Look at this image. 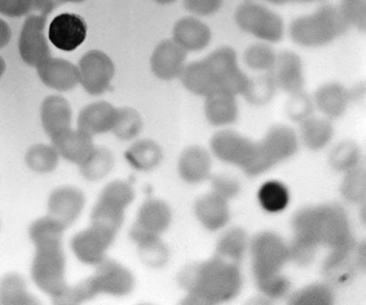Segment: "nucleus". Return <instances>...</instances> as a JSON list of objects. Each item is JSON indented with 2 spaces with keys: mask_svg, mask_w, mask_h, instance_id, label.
<instances>
[{
  "mask_svg": "<svg viewBox=\"0 0 366 305\" xmlns=\"http://www.w3.org/2000/svg\"><path fill=\"white\" fill-rule=\"evenodd\" d=\"M66 229L61 223L46 216L30 226L29 236L34 244L31 278L41 291L55 299L66 290V257L62 240Z\"/></svg>",
  "mask_w": 366,
  "mask_h": 305,
  "instance_id": "1",
  "label": "nucleus"
},
{
  "mask_svg": "<svg viewBox=\"0 0 366 305\" xmlns=\"http://www.w3.org/2000/svg\"><path fill=\"white\" fill-rule=\"evenodd\" d=\"M188 296L184 304H217L233 299L242 287L238 265L213 257L199 264L187 266L177 276Z\"/></svg>",
  "mask_w": 366,
  "mask_h": 305,
  "instance_id": "2",
  "label": "nucleus"
},
{
  "mask_svg": "<svg viewBox=\"0 0 366 305\" xmlns=\"http://www.w3.org/2000/svg\"><path fill=\"white\" fill-rule=\"evenodd\" d=\"M292 228L295 236L330 250L355 240L346 211L337 204L302 209L294 216Z\"/></svg>",
  "mask_w": 366,
  "mask_h": 305,
  "instance_id": "3",
  "label": "nucleus"
},
{
  "mask_svg": "<svg viewBox=\"0 0 366 305\" xmlns=\"http://www.w3.org/2000/svg\"><path fill=\"white\" fill-rule=\"evenodd\" d=\"M350 27L339 6L325 5L310 15L294 19L290 35L301 47L319 48L342 36Z\"/></svg>",
  "mask_w": 366,
  "mask_h": 305,
  "instance_id": "4",
  "label": "nucleus"
},
{
  "mask_svg": "<svg viewBox=\"0 0 366 305\" xmlns=\"http://www.w3.org/2000/svg\"><path fill=\"white\" fill-rule=\"evenodd\" d=\"M297 148V138L292 129L286 126H273L264 139L255 144L253 157L243 170L250 176L261 175L277 163L292 157Z\"/></svg>",
  "mask_w": 366,
  "mask_h": 305,
  "instance_id": "5",
  "label": "nucleus"
},
{
  "mask_svg": "<svg viewBox=\"0 0 366 305\" xmlns=\"http://www.w3.org/2000/svg\"><path fill=\"white\" fill-rule=\"evenodd\" d=\"M234 19L244 33L269 44L282 41L285 34L282 17L257 3L244 2L238 6Z\"/></svg>",
  "mask_w": 366,
  "mask_h": 305,
  "instance_id": "6",
  "label": "nucleus"
},
{
  "mask_svg": "<svg viewBox=\"0 0 366 305\" xmlns=\"http://www.w3.org/2000/svg\"><path fill=\"white\" fill-rule=\"evenodd\" d=\"M134 191L124 181H113L102 190L92 211V224L119 232L125 218V210L134 201Z\"/></svg>",
  "mask_w": 366,
  "mask_h": 305,
  "instance_id": "7",
  "label": "nucleus"
},
{
  "mask_svg": "<svg viewBox=\"0 0 366 305\" xmlns=\"http://www.w3.org/2000/svg\"><path fill=\"white\" fill-rule=\"evenodd\" d=\"M249 248L255 279L280 273L289 261L287 244L275 233L257 234Z\"/></svg>",
  "mask_w": 366,
  "mask_h": 305,
  "instance_id": "8",
  "label": "nucleus"
},
{
  "mask_svg": "<svg viewBox=\"0 0 366 305\" xmlns=\"http://www.w3.org/2000/svg\"><path fill=\"white\" fill-rule=\"evenodd\" d=\"M204 59L215 78L218 91L234 96L246 92L251 79L238 66L234 49L224 46L209 53Z\"/></svg>",
  "mask_w": 366,
  "mask_h": 305,
  "instance_id": "9",
  "label": "nucleus"
},
{
  "mask_svg": "<svg viewBox=\"0 0 366 305\" xmlns=\"http://www.w3.org/2000/svg\"><path fill=\"white\" fill-rule=\"evenodd\" d=\"M78 69L80 84L87 94L97 96L104 94L115 76L112 59L102 51H90L81 56Z\"/></svg>",
  "mask_w": 366,
  "mask_h": 305,
  "instance_id": "10",
  "label": "nucleus"
},
{
  "mask_svg": "<svg viewBox=\"0 0 366 305\" xmlns=\"http://www.w3.org/2000/svg\"><path fill=\"white\" fill-rule=\"evenodd\" d=\"M172 214L166 202L150 199L144 202L130 230L131 239L137 244L159 237L169 229Z\"/></svg>",
  "mask_w": 366,
  "mask_h": 305,
  "instance_id": "11",
  "label": "nucleus"
},
{
  "mask_svg": "<svg viewBox=\"0 0 366 305\" xmlns=\"http://www.w3.org/2000/svg\"><path fill=\"white\" fill-rule=\"evenodd\" d=\"M117 234L105 226L91 223L88 229L73 237L71 248L81 262L96 266L106 258L107 251L112 246Z\"/></svg>",
  "mask_w": 366,
  "mask_h": 305,
  "instance_id": "12",
  "label": "nucleus"
},
{
  "mask_svg": "<svg viewBox=\"0 0 366 305\" xmlns=\"http://www.w3.org/2000/svg\"><path fill=\"white\" fill-rule=\"evenodd\" d=\"M48 17L28 16L21 31L19 49L21 58L28 66L37 67L51 58V49L45 34Z\"/></svg>",
  "mask_w": 366,
  "mask_h": 305,
  "instance_id": "13",
  "label": "nucleus"
},
{
  "mask_svg": "<svg viewBox=\"0 0 366 305\" xmlns=\"http://www.w3.org/2000/svg\"><path fill=\"white\" fill-rule=\"evenodd\" d=\"M96 266L95 274L90 278L96 296L105 294L122 297L132 293L136 280L125 266L106 258Z\"/></svg>",
  "mask_w": 366,
  "mask_h": 305,
  "instance_id": "14",
  "label": "nucleus"
},
{
  "mask_svg": "<svg viewBox=\"0 0 366 305\" xmlns=\"http://www.w3.org/2000/svg\"><path fill=\"white\" fill-rule=\"evenodd\" d=\"M364 247L358 246L355 240L343 246L330 250L322 271L329 279L335 283H345L358 269L365 268Z\"/></svg>",
  "mask_w": 366,
  "mask_h": 305,
  "instance_id": "15",
  "label": "nucleus"
},
{
  "mask_svg": "<svg viewBox=\"0 0 366 305\" xmlns=\"http://www.w3.org/2000/svg\"><path fill=\"white\" fill-rule=\"evenodd\" d=\"M255 144L247 137L231 130H222L212 138L213 154L220 161L240 166L242 169L251 161Z\"/></svg>",
  "mask_w": 366,
  "mask_h": 305,
  "instance_id": "16",
  "label": "nucleus"
},
{
  "mask_svg": "<svg viewBox=\"0 0 366 305\" xmlns=\"http://www.w3.org/2000/svg\"><path fill=\"white\" fill-rule=\"evenodd\" d=\"M48 34L49 41L56 49L74 51L86 39L87 24L83 17L76 14H60L49 24Z\"/></svg>",
  "mask_w": 366,
  "mask_h": 305,
  "instance_id": "17",
  "label": "nucleus"
},
{
  "mask_svg": "<svg viewBox=\"0 0 366 305\" xmlns=\"http://www.w3.org/2000/svg\"><path fill=\"white\" fill-rule=\"evenodd\" d=\"M187 55V52L174 40L159 42L151 56L152 73L163 81L179 78L186 66Z\"/></svg>",
  "mask_w": 366,
  "mask_h": 305,
  "instance_id": "18",
  "label": "nucleus"
},
{
  "mask_svg": "<svg viewBox=\"0 0 366 305\" xmlns=\"http://www.w3.org/2000/svg\"><path fill=\"white\" fill-rule=\"evenodd\" d=\"M269 74L276 88L287 94L303 91L305 84L303 61L297 53L285 51L277 54L274 66Z\"/></svg>",
  "mask_w": 366,
  "mask_h": 305,
  "instance_id": "19",
  "label": "nucleus"
},
{
  "mask_svg": "<svg viewBox=\"0 0 366 305\" xmlns=\"http://www.w3.org/2000/svg\"><path fill=\"white\" fill-rule=\"evenodd\" d=\"M84 204L85 196L80 189L72 186L59 187L49 196L48 216L67 229L79 218Z\"/></svg>",
  "mask_w": 366,
  "mask_h": 305,
  "instance_id": "20",
  "label": "nucleus"
},
{
  "mask_svg": "<svg viewBox=\"0 0 366 305\" xmlns=\"http://www.w3.org/2000/svg\"><path fill=\"white\" fill-rule=\"evenodd\" d=\"M38 76L46 86L69 91L80 84L78 66L64 59L51 58L37 67Z\"/></svg>",
  "mask_w": 366,
  "mask_h": 305,
  "instance_id": "21",
  "label": "nucleus"
},
{
  "mask_svg": "<svg viewBox=\"0 0 366 305\" xmlns=\"http://www.w3.org/2000/svg\"><path fill=\"white\" fill-rule=\"evenodd\" d=\"M42 126L51 141L71 130L72 109L62 96L52 95L45 98L41 106Z\"/></svg>",
  "mask_w": 366,
  "mask_h": 305,
  "instance_id": "22",
  "label": "nucleus"
},
{
  "mask_svg": "<svg viewBox=\"0 0 366 305\" xmlns=\"http://www.w3.org/2000/svg\"><path fill=\"white\" fill-rule=\"evenodd\" d=\"M207 24L194 16L183 17L173 27V39L187 52H198L207 48L212 41Z\"/></svg>",
  "mask_w": 366,
  "mask_h": 305,
  "instance_id": "23",
  "label": "nucleus"
},
{
  "mask_svg": "<svg viewBox=\"0 0 366 305\" xmlns=\"http://www.w3.org/2000/svg\"><path fill=\"white\" fill-rule=\"evenodd\" d=\"M117 112V109L107 101L89 104L78 116V129L92 137L108 133L113 129Z\"/></svg>",
  "mask_w": 366,
  "mask_h": 305,
  "instance_id": "24",
  "label": "nucleus"
},
{
  "mask_svg": "<svg viewBox=\"0 0 366 305\" xmlns=\"http://www.w3.org/2000/svg\"><path fill=\"white\" fill-rule=\"evenodd\" d=\"M314 104L328 119L340 118L351 101V92L339 83H327L316 90Z\"/></svg>",
  "mask_w": 366,
  "mask_h": 305,
  "instance_id": "25",
  "label": "nucleus"
},
{
  "mask_svg": "<svg viewBox=\"0 0 366 305\" xmlns=\"http://www.w3.org/2000/svg\"><path fill=\"white\" fill-rule=\"evenodd\" d=\"M51 141L59 156L78 166L83 164L95 149L92 137L79 129L67 131Z\"/></svg>",
  "mask_w": 366,
  "mask_h": 305,
  "instance_id": "26",
  "label": "nucleus"
},
{
  "mask_svg": "<svg viewBox=\"0 0 366 305\" xmlns=\"http://www.w3.org/2000/svg\"><path fill=\"white\" fill-rule=\"evenodd\" d=\"M194 211L202 225L211 231L222 229L229 221L227 201L212 191L198 199Z\"/></svg>",
  "mask_w": 366,
  "mask_h": 305,
  "instance_id": "27",
  "label": "nucleus"
},
{
  "mask_svg": "<svg viewBox=\"0 0 366 305\" xmlns=\"http://www.w3.org/2000/svg\"><path fill=\"white\" fill-rule=\"evenodd\" d=\"M212 159L204 148L192 146L181 154L179 173L181 179L189 184L204 182L211 176Z\"/></svg>",
  "mask_w": 366,
  "mask_h": 305,
  "instance_id": "28",
  "label": "nucleus"
},
{
  "mask_svg": "<svg viewBox=\"0 0 366 305\" xmlns=\"http://www.w3.org/2000/svg\"><path fill=\"white\" fill-rule=\"evenodd\" d=\"M204 113L209 124L224 126L237 119L238 106L236 96L217 91L205 97Z\"/></svg>",
  "mask_w": 366,
  "mask_h": 305,
  "instance_id": "29",
  "label": "nucleus"
},
{
  "mask_svg": "<svg viewBox=\"0 0 366 305\" xmlns=\"http://www.w3.org/2000/svg\"><path fill=\"white\" fill-rule=\"evenodd\" d=\"M179 79L188 91L201 97H207L218 91L215 78L204 59L186 65Z\"/></svg>",
  "mask_w": 366,
  "mask_h": 305,
  "instance_id": "30",
  "label": "nucleus"
},
{
  "mask_svg": "<svg viewBox=\"0 0 366 305\" xmlns=\"http://www.w3.org/2000/svg\"><path fill=\"white\" fill-rule=\"evenodd\" d=\"M249 246L247 233L240 228L227 230L217 244L215 256L222 260L239 265Z\"/></svg>",
  "mask_w": 366,
  "mask_h": 305,
  "instance_id": "31",
  "label": "nucleus"
},
{
  "mask_svg": "<svg viewBox=\"0 0 366 305\" xmlns=\"http://www.w3.org/2000/svg\"><path fill=\"white\" fill-rule=\"evenodd\" d=\"M126 159L134 169L150 171L161 163L162 151L154 141L140 140L127 151Z\"/></svg>",
  "mask_w": 366,
  "mask_h": 305,
  "instance_id": "32",
  "label": "nucleus"
},
{
  "mask_svg": "<svg viewBox=\"0 0 366 305\" xmlns=\"http://www.w3.org/2000/svg\"><path fill=\"white\" fill-rule=\"evenodd\" d=\"M300 132L305 146L318 151L327 146L332 139L334 129L328 119L311 116L301 122Z\"/></svg>",
  "mask_w": 366,
  "mask_h": 305,
  "instance_id": "33",
  "label": "nucleus"
},
{
  "mask_svg": "<svg viewBox=\"0 0 366 305\" xmlns=\"http://www.w3.org/2000/svg\"><path fill=\"white\" fill-rule=\"evenodd\" d=\"M38 300L28 293L26 283L16 273H10L0 280V304H38Z\"/></svg>",
  "mask_w": 366,
  "mask_h": 305,
  "instance_id": "34",
  "label": "nucleus"
},
{
  "mask_svg": "<svg viewBox=\"0 0 366 305\" xmlns=\"http://www.w3.org/2000/svg\"><path fill=\"white\" fill-rule=\"evenodd\" d=\"M258 200L264 211L269 214H278L289 205V190L285 184L279 181H268L259 190Z\"/></svg>",
  "mask_w": 366,
  "mask_h": 305,
  "instance_id": "35",
  "label": "nucleus"
},
{
  "mask_svg": "<svg viewBox=\"0 0 366 305\" xmlns=\"http://www.w3.org/2000/svg\"><path fill=\"white\" fill-rule=\"evenodd\" d=\"M114 157L106 148L94 149L86 161L81 164L80 172L85 179L98 181L109 175L114 166Z\"/></svg>",
  "mask_w": 366,
  "mask_h": 305,
  "instance_id": "36",
  "label": "nucleus"
},
{
  "mask_svg": "<svg viewBox=\"0 0 366 305\" xmlns=\"http://www.w3.org/2000/svg\"><path fill=\"white\" fill-rule=\"evenodd\" d=\"M59 152L53 145H34L26 155V164L29 169L41 174L54 171L59 165Z\"/></svg>",
  "mask_w": 366,
  "mask_h": 305,
  "instance_id": "37",
  "label": "nucleus"
},
{
  "mask_svg": "<svg viewBox=\"0 0 366 305\" xmlns=\"http://www.w3.org/2000/svg\"><path fill=\"white\" fill-rule=\"evenodd\" d=\"M335 294L326 284H312L291 294L289 304L293 305H332Z\"/></svg>",
  "mask_w": 366,
  "mask_h": 305,
  "instance_id": "38",
  "label": "nucleus"
},
{
  "mask_svg": "<svg viewBox=\"0 0 366 305\" xmlns=\"http://www.w3.org/2000/svg\"><path fill=\"white\" fill-rule=\"evenodd\" d=\"M142 127H143V120L136 109H117V118L112 131L119 139L122 141L134 139L140 134Z\"/></svg>",
  "mask_w": 366,
  "mask_h": 305,
  "instance_id": "39",
  "label": "nucleus"
},
{
  "mask_svg": "<svg viewBox=\"0 0 366 305\" xmlns=\"http://www.w3.org/2000/svg\"><path fill=\"white\" fill-rule=\"evenodd\" d=\"M360 150L353 141H347L337 144L330 154V166L337 172L347 173L357 168L360 162Z\"/></svg>",
  "mask_w": 366,
  "mask_h": 305,
  "instance_id": "40",
  "label": "nucleus"
},
{
  "mask_svg": "<svg viewBox=\"0 0 366 305\" xmlns=\"http://www.w3.org/2000/svg\"><path fill=\"white\" fill-rule=\"evenodd\" d=\"M277 54L267 44L249 46L244 52V61L250 69L269 73L274 66Z\"/></svg>",
  "mask_w": 366,
  "mask_h": 305,
  "instance_id": "41",
  "label": "nucleus"
},
{
  "mask_svg": "<svg viewBox=\"0 0 366 305\" xmlns=\"http://www.w3.org/2000/svg\"><path fill=\"white\" fill-rule=\"evenodd\" d=\"M340 191L343 197L351 204H359L365 201L366 179L364 168L360 166L346 173Z\"/></svg>",
  "mask_w": 366,
  "mask_h": 305,
  "instance_id": "42",
  "label": "nucleus"
},
{
  "mask_svg": "<svg viewBox=\"0 0 366 305\" xmlns=\"http://www.w3.org/2000/svg\"><path fill=\"white\" fill-rule=\"evenodd\" d=\"M276 89L271 74L266 73V76L260 79L251 80L249 86L243 96L252 104L264 105L271 101Z\"/></svg>",
  "mask_w": 366,
  "mask_h": 305,
  "instance_id": "43",
  "label": "nucleus"
},
{
  "mask_svg": "<svg viewBox=\"0 0 366 305\" xmlns=\"http://www.w3.org/2000/svg\"><path fill=\"white\" fill-rule=\"evenodd\" d=\"M142 260L151 267L161 268L168 261L169 251L159 237L137 244Z\"/></svg>",
  "mask_w": 366,
  "mask_h": 305,
  "instance_id": "44",
  "label": "nucleus"
},
{
  "mask_svg": "<svg viewBox=\"0 0 366 305\" xmlns=\"http://www.w3.org/2000/svg\"><path fill=\"white\" fill-rule=\"evenodd\" d=\"M318 247L311 241L294 236L293 240L287 246L289 261L300 266H307L314 261Z\"/></svg>",
  "mask_w": 366,
  "mask_h": 305,
  "instance_id": "45",
  "label": "nucleus"
},
{
  "mask_svg": "<svg viewBox=\"0 0 366 305\" xmlns=\"http://www.w3.org/2000/svg\"><path fill=\"white\" fill-rule=\"evenodd\" d=\"M259 290L269 299H280L289 294L291 284L282 273L255 279Z\"/></svg>",
  "mask_w": 366,
  "mask_h": 305,
  "instance_id": "46",
  "label": "nucleus"
},
{
  "mask_svg": "<svg viewBox=\"0 0 366 305\" xmlns=\"http://www.w3.org/2000/svg\"><path fill=\"white\" fill-rule=\"evenodd\" d=\"M339 6L350 26L365 30L366 0H341Z\"/></svg>",
  "mask_w": 366,
  "mask_h": 305,
  "instance_id": "47",
  "label": "nucleus"
},
{
  "mask_svg": "<svg viewBox=\"0 0 366 305\" xmlns=\"http://www.w3.org/2000/svg\"><path fill=\"white\" fill-rule=\"evenodd\" d=\"M290 95L291 98L287 104V113L290 118L300 123L310 118L314 111V101L303 91Z\"/></svg>",
  "mask_w": 366,
  "mask_h": 305,
  "instance_id": "48",
  "label": "nucleus"
},
{
  "mask_svg": "<svg viewBox=\"0 0 366 305\" xmlns=\"http://www.w3.org/2000/svg\"><path fill=\"white\" fill-rule=\"evenodd\" d=\"M213 194L229 201L237 196L240 191V184L233 177L227 176H214L211 179Z\"/></svg>",
  "mask_w": 366,
  "mask_h": 305,
  "instance_id": "49",
  "label": "nucleus"
},
{
  "mask_svg": "<svg viewBox=\"0 0 366 305\" xmlns=\"http://www.w3.org/2000/svg\"><path fill=\"white\" fill-rule=\"evenodd\" d=\"M223 0H184L187 12L195 16H211L219 11Z\"/></svg>",
  "mask_w": 366,
  "mask_h": 305,
  "instance_id": "50",
  "label": "nucleus"
},
{
  "mask_svg": "<svg viewBox=\"0 0 366 305\" xmlns=\"http://www.w3.org/2000/svg\"><path fill=\"white\" fill-rule=\"evenodd\" d=\"M34 10V0H9L0 13L9 17H20Z\"/></svg>",
  "mask_w": 366,
  "mask_h": 305,
  "instance_id": "51",
  "label": "nucleus"
},
{
  "mask_svg": "<svg viewBox=\"0 0 366 305\" xmlns=\"http://www.w3.org/2000/svg\"><path fill=\"white\" fill-rule=\"evenodd\" d=\"M62 3L61 0H34V10L39 15L48 17Z\"/></svg>",
  "mask_w": 366,
  "mask_h": 305,
  "instance_id": "52",
  "label": "nucleus"
},
{
  "mask_svg": "<svg viewBox=\"0 0 366 305\" xmlns=\"http://www.w3.org/2000/svg\"><path fill=\"white\" fill-rule=\"evenodd\" d=\"M12 37L11 28L9 24L0 19V49L6 47L9 44Z\"/></svg>",
  "mask_w": 366,
  "mask_h": 305,
  "instance_id": "53",
  "label": "nucleus"
},
{
  "mask_svg": "<svg viewBox=\"0 0 366 305\" xmlns=\"http://www.w3.org/2000/svg\"><path fill=\"white\" fill-rule=\"evenodd\" d=\"M265 1L274 5H286L290 4V3H312L320 1V0H265Z\"/></svg>",
  "mask_w": 366,
  "mask_h": 305,
  "instance_id": "54",
  "label": "nucleus"
},
{
  "mask_svg": "<svg viewBox=\"0 0 366 305\" xmlns=\"http://www.w3.org/2000/svg\"><path fill=\"white\" fill-rule=\"evenodd\" d=\"M5 71H6L5 60L2 59V56H0V78L2 77L3 74H4Z\"/></svg>",
  "mask_w": 366,
  "mask_h": 305,
  "instance_id": "55",
  "label": "nucleus"
},
{
  "mask_svg": "<svg viewBox=\"0 0 366 305\" xmlns=\"http://www.w3.org/2000/svg\"><path fill=\"white\" fill-rule=\"evenodd\" d=\"M155 2H157L158 4L161 5H169L172 4V3L175 2L176 0H154Z\"/></svg>",
  "mask_w": 366,
  "mask_h": 305,
  "instance_id": "56",
  "label": "nucleus"
},
{
  "mask_svg": "<svg viewBox=\"0 0 366 305\" xmlns=\"http://www.w3.org/2000/svg\"><path fill=\"white\" fill-rule=\"evenodd\" d=\"M64 2H69V3H81L85 1V0H61Z\"/></svg>",
  "mask_w": 366,
  "mask_h": 305,
  "instance_id": "57",
  "label": "nucleus"
},
{
  "mask_svg": "<svg viewBox=\"0 0 366 305\" xmlns=\"http://www.w3.org/2000/svg\"><path fill=\"white\" fill-rule=\"evenodd\" d=\"M9 0H0V11H1L2 9L4 8L6 3H8Z\"/></svg>",
  "mask_w": 366,
  "mask_h": 305,
  "instance_id": "58",
  "label": "nucleus"
}]
</instances>
